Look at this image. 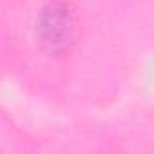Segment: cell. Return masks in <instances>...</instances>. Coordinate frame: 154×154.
<instances>
[{"instance_id":"6da1fadb","label":"cell","mask_w":154,"mask_h":154,"mask_svg":"<svg viewBox=\"0 0 154 154\" xmlns=\"http://www.w3.org/2000/svg\"><path fill=\"white\" fill-rule=\"evenodd\" d=\"M74 17L71 9L62 2L49 4L38 20V35L42 44L53 51L62 53L69 49L71 42L74 40Z\"/></svg>"}]
</instances>
